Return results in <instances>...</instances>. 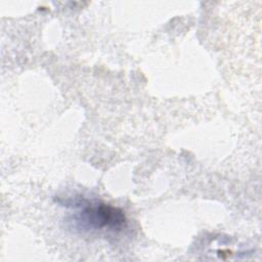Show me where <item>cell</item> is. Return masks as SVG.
<instances>
[{
	"label": "cell",
	"mask_w": 262,
	"mask_h": 262,
	"mask_svg": "<svg viewBox=\"0 0 262 262\" xmlns=\"http://www.w3.org/2000/svg\"><path fill=\"white\" fill-rule=\"evenodd\" d=\"M80 210L74 219L84 228L121 230L126 225L124 212L116 207L100 202H89L86 200L75 203Z\"/></svg>",
	"instance_id": "1"
}]
</instances>
